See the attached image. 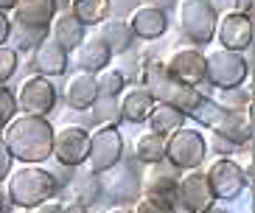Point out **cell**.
<instances>
[{"label": "cell", "mask_w": 255, "mask_h": 213, "mask_svg": "<svg viewBox=\"0 0 255 213\" xmlns=\"http://www.w3.org/2000/svg\"><path fill=\"white\" fill-rule=\"evenodd\" d=\"M171 3H174V0H146V6H157V8H163V11H168Z\"/></svg>", "instance_id": "41"}, {"label": "cell", "mask_w": 255, "mask_h": 213, "mask_svg": "<svg viewBox=\"0 0 255 213\" xmlns=\"http://www.w3.org/2000/svg\"><path fill=\"white\" fill-rule=\"evenodd\" d=\"M56 101H59V93L48 76H28L17 93V109L37 118H48L56 109Z\"/></svg>", "instance_id": "9"}, {"label": "cell", "mask_w": 255, "mask_h": 213, "mask_svg": "<svg viewBox=\"0 0 255 213\" xmlns=\"http://www.w3.org/2000/svg\"><path fill=\"white\" fill-rule=\"evenodd\" d=\"M213 101H216L222 109H227V112H250L253 96H250V90L241 84V87H222V90H216Z\"/></svg>", "instance_id": "28"}, {"label": "cell", "mask_w": 255, "mask_h": 213, "mask_svg": "<svg viewBox=\"0 0 255 213\" xmlns=\"http://www.w3.org/2000/svg\"><path fill=\"white\" fill-rule=\"evenodd\" d=\"M233 11L253 17V0H233Z\"/></svg>", "instance_id": "38"}, {"label": "cell", "mask_w": 255, "mask_h": 213, "mask_svg": "<svg viewBox=\"0 0 255 213\" xmlns=\"http://www.w3.org/2000/svg\"><path fill=\"white\" fill-rule=\"evenodd\" d=\"M174 202L182 208L185 213H199L208 205H213V191L208 185V177L205 171L194 168V171H185V174L177 180V194H174Z\"/></svg>", "instance_id": "11"}, {"label": "cell", "mask_w": 255, "mask_h": 213, "mask_svg": "<svg viewBox=\"0 0 255 213\" xmlns=\"http://www.w3.org/2000/svg\"><path fill=\"white\" fill-rule=\"evenodd\" d=\"M107 213H135L129 205H118V208H113V211H107Z\"/></svg>", "instance_id": "45"}, {"label": "cell", "mask_w": 255, "mask_h": 213, "mask_svg": "<svg viewBox=\"0 0 255 213\" xmlns=\"http://www.w3.org/2000/svg\"><path fill=\"white\" fill-rule=\"evenodd\" d=\"M205 177H208V185L213 191V199H219V202H236L250 185L247 171L230 157L213 160L205 171Z\"/></svg>", "instance_id": "7"}, {"label": "cell", "mask_w": 255, "mask_h": 213, "mask_svg": "<svg viewBox=\"0 0 255 213\" xmlns=\"http://www.w3.org/2000/svg\"><path fill=\"white\" fill-rule=\"evenodd\" d=\"M208 149H210V152H216L219 157H227V154H233L236 149H239V146H233L230 140H225V137H219V135H213V132H210V143H208Z\"/></svg>", "instance_id": "35"}, {"label": "cell", "mask_w": 255, "mask_h": 213, "mask_svg": "<svg viewBox=\"0 0 255 213\" xmlns=\"http://www.w3.org/2000/svg\"><path fill=\"white\" fill-rule=\"evenodd\" d=\"M56 8H59L56 0H17V6L11 8V20L20 28L48 31L56 17Z\"/></svg>", "instance_id": "15"}, {"label": "cell", "mask_w": 255, "mask_h": 213, "mask_svg": "<svg viewBox=\"0 0 255 213\" xmlns=\"http://www.w3.org/2000/svg\"><path fill=\"white\" fill-rule=\"evenodd\" d=\"M177 180H180V177H177V168L165 166V160H163V163L149 166V174H146V180H143V191L151 194V197H163V199H168V202H174Z\"/></svg>", "instance_id": "21"}, {"label": "cell", "mask_w": 255, "mask_h": 213, "mask_svg": "<svg viewBox=\"0 0 255 213\" xmlns=\"http://www.w3.org/2000/svg\"><path fill=\"white\" fill-rule=\"evenodd\" d=\"M73 59H76V65H79V70L98 73V70L110 68L113 53H110V48H107L98 37H84V42L73 51Z\"/></svg>", "instance_id": "19"}, {"label": "cell", "mask_w": 255, "mask_h": 213, "mask_svg": "<svg viewBox=\"0 0 255 213\" xmlns=\"http://www.w3.org/2000/svg\"><path fill=\"white\" fill-rule=\"evenodd\" d=\"M20 68V59H17V51L8 45H0V84H6L8 79L17 73Z\"/></svg>", "instance_id": "33"}, {"label": "cell", "mask_w": 255, "mask_h": 213, "mask_svg": "<svg viewBox=\"0 0 255 213\" xmlns=\"http://www.w3.org/2000/svg\"><path fill=\"white\" fill-rule=\"evenodd\" d=\"M48 31H51L48 37L56 39V42H59V45L65 48L68 53H73L76 48L84 42V37H87V28H84V25L79 23L73 14H70V11L53 17V23H51V28H48Z\"/></svg>", "instance_id": "20"}, {"label": "cell", "mask_w": 255, "mask_h": 213, "mask_svg": "<svg viewBox=\"0 0 255 213\" xmlns=\"http://www.w3.org/2000/svg\"><path fill=\"white\" fill-rule=\"evenodd\" d=\"M11 28H14L11 17H8L6 11H0V45H6V42H8V37H11Z\"/></svg>", "instance_id": "36"}, {"label": "cell", "mask_w": 255, "mask_h": 213, "mask_svg": "<svg viewBox=\"0 0 255 213\" xmlns=\"http://www.w3.org/2000/svg\"><path fill=\"white\" fill-rule=\"evenodd\" d=\"M11 163H14V157H11L6 140H3V135H0V183H6L8 180V174H11Z\"/></svg>", "instance_id": "34"}, {"label": "cell", "mask_w": 255, "mask_h": 213, "mask_svg": "<svg viewBox=\"0 0 255 213\" xmlns=\"http://www.w3.org/2000/svg\"><path fill=\"white\" fill-rule=\"evenodd\" d=\"M96 82H98V96H113V99H118L121 93L127 90V73L118 68L98 70Z\"/></svg>", "instance_id": "29"}, {"label": "cell", "mask_w": 255, "mask_h": 213, "mask_svg": "<svg viewBox=\"0 0 255 213\" xmlns=\"http://www.w3.org/2000/svg\"><path fill=\"white\" fill-rule=\"evenodd\" d=\"M59 191V180L56 174H51L48 168L42 166H23L8 174V183H6V197H8V205L14 208H23V211H34L39 208L42 202L56 197Z\"/></svg>", "instance_id": "3"}, {"label": "cell", "mask_w": 255, "mask_h": 213, "mask_svg": "<svg viewBox=\"0 0 255 213\" xmlns=\"http://www.w3.org/2000/svg\"><path fill=\"white\" fill-rule=\"evenodd\" d=\"M140 87L149 93L151 99L157 104H168V106H177L180 112H188L199 104L205 93L199 87H188V84L177 82V79L168 73L165 62H146L140 68Z\"/></svg>", "instance_id": "2"}, {"label": "cell", "mask_w": 255, "mask_h": 213, "mask_svg": "<svg viewBox=\"0 0 255 213\" xmlns=\"http://www.w3.org/2000/svg\"><path fill=\"white\" fill-rule=\"evenodd\" d=\"M124 160V135L118 126H98L90 135V154H87V166L90 174H110L113 168L121 166Z\"/></svg>", "instance_id": "6"}, {"label": "cell", "mask_w": 255, "mask_h": 213, "mask_svg": "<svg viewBox=\"0 0 255 213\" xmlns=\"http://www.w3.org/2000/svg\"><path fill=\"white\" fill-rule=\"evenodd\" d=\"M208 154V140L199 129L180 126L165 137V163L174 166L177 171H194L205 163Z\"/></svg>", "instance_id": "4"}, {"label": "cell", "mask_w": 255, "mask_h": 213, "mask_svg": "<svg viewBox=\"0 0 255 213\" xmlns=\"http://www.w3.org/2000/svg\"><path fill=\"white\" fill-rule=\"evenodd\" d=\"M101 42H104L107 48H110V53L113 56H118V53H127L129 48L135 45V34H132V28H129L127 20H110L107 17L104 23L98 25V34H96Z\"/></svg>", "instance_id": "22"}, {"label": "cell", "mask_w": 255, "mask_h": 213, "mask_svg": "<svg viewBox=\"0 0 255 213\" xmlns=\"http://www.w3.org/2000/svg\"><path fill=\"white\" fill-rule=\"evenodd\" d=\"M17 112H20V109H17V93L11 90L8 84H0V132L14 121Z\"/></svg>", "instance_id": "31"}, {"label": "cell", "mask_w": 255, "mask_h": 213, "mask_svg": "<svg viewBox=\"0 0 255 213\" xmlns=\"http://www.w3.org/2000/svg\"><path fill=\"white\" fill-rule=\"evenodd\" d=\"M208 129L213 135L230 140L233 146H247L253 140V118H250V112H227V109H222V115Z\"/></svg>", "instance_id": "17"}, {"label": "cell", "mask_w": 255, "mask_h": 213, "mask_svg": "<svg viewBox=\"0 0 255 213\" xmlns=\"http://www.w3.org/2000/svg\"><path fill=\"white\" fill-rule=\"evenodd\" d=\"M208 3L213 6L216 14H227V11H233V0H208Z\"/></svg>", "instance_id": "39"}, {"label": "cell", "mask_w": 255, "mask_h": 213, "mask_svg": "<svg viewBox=\"0 0 255 213\" xmlns=\"http://www.w3.org/2000/svg\"><path fill=\"white\" fill-rule=\"evenodd\" d=\"M87 154H90V132L82 129V126H62V129H53V152L51 157L59 163V166L68 168H79L87 163Z\"/></svg>", "instance_id": "10"}, {"label": "cell", "mask_w": 255, "mask_h": 213, "mask_svg": "<svg viewBox=\"0 0 255 213\" xmlns=\"http://www.w3.org/2000/svg\"><path fill=\"white\" fill-rule=\"evenodd\" d=\"M199 213H230V211H227V208H222V205H216V202H213V205H208V208H205V211H199Z\"/></svg>", "instance_id": "43"}, {"label": "cell", "mask_w": 255, "mask_h": 213, "mask_svg": "<svg viewBox=\"0 0 255 213\" xmlns=\"http://www.w3.org/2000/svg\"><path fill=\"white\" fill-rule=\"evenodd\" d=\"M98 99V82L96 73H87V70H76L68 82V90H65V101H68L70 109L76 112H84L90 109L93 101Z\"/></svg>", "instance_id": "18"}, {"label": "cell", "mask_w": 255, "mask_h": 213, "mask_svg": "<svg viewBox=\"0 0 255 213\" xmlns=\"http://www.w3.org/2000/svg\"><path fill=\"white\" fill-rule=\"evenodd\" d=\"M93 123L96 126H118L124 118H121V101L113 96H98L90 106Z\"/></svg>", "instance_id": "27"}, {"label": "cell", "mask_w": 255, "mask_h": 213, "mask_svg": "<svg viewBox=\"0 0 255 213\" xmlns=\"http://www.w3.org/2000/svg\"><path fill=\"white\" fill-rule=\"evenodd\" d=\"M216 23H219V14L213 11L208 0H182L180 3V31L194 45L213 42Z\"/></svg>", "instance_id": "8"}, {"label": "cell", "mask_w": 255, "mask_h": 213, "mask_svg": "<svg viewBox=\"0 0 255 213\" xmlns=\"http://www.w3.org/2000/svg\"><path fill=\"white\" fill-rule=\"evenodd\" d=\"M3 140H6L8 152H11V157L17 163L39 166L53 152V126L48 118L17 112L14 121L3 129Z\"/></svg>", "instance_id": "1"}, {"label": "cell", "mask_w": 255, "mask_h": 213, "mask_svg": "<svg viewBox=\"0 0 255 213\" xmlns=\"http://www.w3.org/2000/svg\"><path fill=\"white\" fill-rule=\"evenodd\" d=\"M154 104H157V101L151 99L143 87H132V90H127V96L121 101V118L129 121V123H143L151 115Z\"/></svg>", "instance_id": "23"}, {"label": "cell", "mask_w": 255, "mask_h": 213, "mask_svg": "<svg viewBox=\"0 0 255 213\" xmlns=\"http://www.w3.org/2000/svg\"><path fill=\"white\" fill-rule=\"evenodd\" d=\"M8 211V197H6V191L0 188V213H6Z\"/></svg>", "instance_id": "44"}, {"label": "cell", "mask_w": 255, "mask_h": 213, "mask_svg": "<svg viewBox=\"0 0 255 213\" xmlns=\"http://www.w3.org/2000/svg\"><path fill=\"white\" fill-rule=\"evenodd\" d=\"M101 194H104V188H101V180H98V174H87L79 183V188H76V202H82V205H96L98 199H101Z\"/></svg>", "instance_id": "30"}, {"label": "cell", "mask_w": 255, "mask_h": 213, "mask_svg": "<svg viewBox=\"0 0 255 213\" xmlns=\"http://www.w3.org/2000/svg\"><path fill=\"white\" fill-rule=\"evenodd\" d=\"M62 213H87V205H82V202H70V205H62Z\"/></svg>", "instance_id": "40"}, {"label": "cell", "mask_w": 255, "mask_h": 213, "mask_svg": "<svg viewBox=\"0 0 255 213\" xmlns=\"http://www.w3.org/2000/svg\"><path fill=\"white\" fill-rule=\"evenodd\" d=\"M213 39H219V45L225 48V51L244 53L250 45H253V17L239 14V11L219 14Z\"/></svg>", "instance_id": "12"}, {"label": "cell", "mask_w": 255, "mask_h": 213, "mask_svg": "<svg viewBox=\"0 0 255 213\" xmlns=\"http://www.w3.org/2000/svg\"><path fill=\"white\" fill-rule=\"evenodd\" d=\"M37 213H62V202H56V199H48V202H42L39 208H34Z\"/></svg>", "instance_id": "37"}, {"label": "cell", "mask_w": 255, "mask_h": 213, "mask_svg": "<svg viewBox=\"0 0 255 213\" xmlns=\"http://www.w3.org/2000/svg\"><path fill=\"white\" fill-rule=\"evenodd\" d=\"M132 211L135 213H177L174 211V202H168L163 197H151V194H143Z\"/></svg>", "instance_id": "32"}, {"label": "cell", "mask_w": 255, "mask_h": 213, "mask_svg": "<svg viewBox=\"0 0 255 213\" xmlns=\"http://www.w3.org/2000/svg\"><path fill=\"white\" fill-rule=\"evenodd\" d=\"M250 76V65L244 53L225 51L216 48L205 56V82H210V87H241Z\"/></svg>", "instance_id": "5"}, {"label": "cell", "mask_w": 255, "mask_h": 213, "mask_svg": "<svg viewBox=\"0 0 255 213\" xmlns=\"http://www.w3.org/2000/svg\"><path fill=\"white\" fill-rule=\"evenodd\" d=\"M70 14L87 28L101 25L110 17V0H70Z\"/></svg>", "instance_id": "25"}, {"label": "cell", "mask_w": 255, "mask_h": 213, "mask_svg": "<svg viewBox=\"0 0 255 213\" xmlns=\"http://www.w3.org/2000/svg\"><path fill=\"white\" fill-rule=\"evenodd\" d=\"M165 68L177 82L188 84V87H202L205 82V53L199 48H182L174 51L171 59L165 62Z\"/></svg>", "instance_id": "13"}, {"label": "cell", "mask_w": 255, "mask_h": 213, "mask_svg": "<svg viewBox=\"0 0 255 213\" xmlns=\"http://www.w3.org/2000/svg\"><path fill=\"white\" fill-rule=\"evenodd\" d=\"M135 160L137 163H146V166H154V163H163L165 160V137L157 132H146V135L137 137L135 143Z\"/></svg>", "instance_id": "26"}, {"label": "cell", "mask_w": 255, "mask_h": 213, "mask_svg": "<svg viewBox=\"0 0 255 213\" xmlns=\"http://www.w3.org/2000/svg\"><path fill=\"white\" fill-rule=\"evenodd\" d=\"M14 6H17V0H0V11H6V14H11Z\"/></svg>", "instance_id": "42"}, {"label": "cell", "mask_w": 255, "mask_h": 213, "mask_svg": "<svg viewBox=\"0 0 255 213\" xmlns=\"http://www.w3.org/2000/svg\"><path fill=\"white\" fill-rule=\"evenodd\" d=\"M31 65L37 70V76H62V73H68V65H70V53L45 34V37L39 39L37 45H34V53H31Z\"/></svg>", "instance_id": "14"}, {"label": "cell", "mask_w": 255, "mask_h": 213, "mask_svg": "<svg viewBox=\"0 0 255 213\" xmlns=\"http://www.w3.org/2000/svg\"><path fill=\"white\" fill-rule=\"evenodd\" d=\"M129 28H132V34H135V39H146V42H151V39H160L168 31V11H163V8L157 6H137L132 14H129Z\"/></svg>", "instance_id": "16"}, {"label": "cell", "mask_w": 255, "mask_h": 213, "mask_svg": "<svg viewBox=\"0 0 255 213\" xmlns=\"http://www.w3.org/2000/svg\"><path fill=\"white\" fill-rule=\"evenodd\" d=\"M146 121H149V132L168 137L174 129L185 126V112H180L177 106H168V104H154V109H151V115Z\"/></svg>", "instance_id": "24"}]
</instances>
